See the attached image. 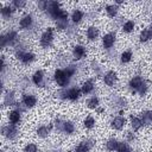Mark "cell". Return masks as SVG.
Listing matches in <instances>:
<instances>
[{
  "instance_id": "cell-1",
  "label": "cell",
  "mask_w": 152,
  "mask_h": 152,
  "mask_svg": "<svg viewBox=\"0 0 152 152\" xmlns=\"http://www.w3.org/2000/svg\"><path fill=\"white\" fill-rule=\"evenodd\" d=\"M53 39V28L52 27H48V30H45L40 37V45L43 48H48Z\"/></svg>"
},
{
  "instance_id": "cell-2",
  "label": "cell",
  "mask_w": 152,
  "mask_h": 152,
  "mask_svg": "<svg viewBox=\"0 0 152 152\" xmlns=\"http://www.w3.org/2000/svg\"><path fill=\"white\" fill-rule=\"evenodd\" d=\"M53 78H55V82L59 86V87H65L69 82V77L65 75L64 70L62 69H57L53 74Z\"/></svg>"
},
{
  "instance_id": "cell-3",
  "label": "cell",
  "mask_w": 152,
  "mask_h": 152,
  "mask_svg": "<svg viewBox=\"0 0 152 152\" xmlns=\"http://www.w3.org/2000/svg\"><path fill=\"white\" fill-rule=\"evenodd\" d=\"M114 43H115V33L110 32V33H107V34L103 36V38H102V45H103V48L106 50H109L114 45Z\"/></svg>"
},
{
  "instance_id": "cell-4",
  "label": "cell",
  "mask_w": 152,
  "mask_h": 152,
  "mask_svg": "<svg viewBox=\"0 0 152 152\" xmlns=\"http://www.w3.org/2000/svg\"><path fill=\"white\" fill-rule=\"evenodd\" d=\"M81 94H82V91H81L78 88H75V87L68 89V91L65 93L66 99L70 100V101H76V100H78L80 96H81Z\"/></svg>"
},
{
  "instance_id": "cell-5",
  "label": "cell",
  "mask_w": 152,
  "mask_h": 152,
  "mask_svg": "<svg viewBox=\"0 0 152 152\" xmlns=\"http://www.w3.org/2000/svg\"><path fill=\"white\" fill-rule=\"evenodd\" d=\"M17 128H15V125H8V126H5V127H2V134L5 135V137H7V138H10V139H12V138H14L15 135H17Z\"/></svg>"
},
{
  "instance_id": "cell-6",
  "label": "cell",
  "mask_w": 152,
  "mask_h": 152,
  "mask_svg": "<svg viewBox=\"0 0 152 152\" xmlns=\"http://www.w3.org/2000/svg\"><path fill=\"white\" fill-rule=\"evenodd\" d=\"M72 56H74V59L76 61L82 59L86 56V49L82 45H75L72 49Z\"/></svg>"
},
{
  "instance_id": "cell-7",
  "label": "cell",
  "mask_w": 152,
  "mask_h": 152,
  "mask_svg": "<svg viewBox=\"0 0 152 152\" xmlns=\"http://www.w3.org/2000/svg\"><path fill=\"white\" fill-rule=\"evenodd\" d=\"M17 56H18V58L24 63V64H28V63H31V62H33V59H34V55L32 53V52H18L17 53Z\"/></svg>"
},
{
  "instance_id": "cell-8",
  "label": "cell",
  "mask_w": 152,
  "mask_h": 152,
  "mask_svg": "<svg viewBox=\"0 0 152 152\" xmlns=\"http://www.w3.org/2000/svg\"><path fill=\"white\" fill-rule=\"evenodd\" d=\"M142 83H144V80H142L140 76H134V77L131 78L128 86H129V88H131L132 90H139L140 87L142 86Z\"/></svg>"
},
{
  "instance_id": "cell-9",
  "label": "cell",
  "mask_w": 152,
  "mask_h": 152,
  "mask_svg": "<svg viewBox=\"0 0 152 152\" xmlns=\"http://www.w3.org/2000/svg\"><path fill=\"white\" fill-rule=\"evenodd\" d=\"M116 80H118V76H116V72H115V71H108V72L104 75V77H103L104 83H106L107 86H109V87L114 86L115 82H116Z\"/></svg>"
},
{
  "instance_id": "cell-10",
  "label": "cell",
  "mask_w": 152,
  "mask_h": 152,
  "mask_svg": "<svg viewBox=\"0 0 152 152\" xmlns=\"http://www.w3.org/2000/svg\"><path fill=\"white\" fill-rule=\"evenodd\" d=\"M125 124H126V119L122 118V116H116L112 120V127L116 131H120L125 127Z\"/></svg>"
},
{
  "instance_id": "cell-11",
  "label": "cell",
  "mask_w": 152,
  "mask_h": 152,
  "mask_svg": "<svg viewBox=\"0 0 152 152\" xmlns=\"http://www.w3.org/2000/svg\"><path fill=\"white\" fill-rule=\"evenodd\" d=\"M33 23V18L31 14H25L20 20H19V26L21 28H28Z\"/></svg>"
},
{
  "instance_id": "cell-12",
  "label": "cell",
  "mask_w": 152,
  "mask_h": 152,
  "mask_svg": "<svg viewBox=\"0 0 152 152\" xmlns=\"http://www.w3.org/2000/svg\"><path fill=\"white\" fill-rule=\"evenodd\" d=\"M23 103H24L27 108H32V107L36 106V103H37V99H36V96H33V95L26 94V95L23 96Z\"/></svg>"
},
{
  "instance_id": "cell-13",
  "label": "cell",
  "mask_w": 152,
  "mask_h": 152,
  "mask_svg": "<svg viewBox=\"0 0 152 152\" xmlns=\"http://www.w3.org/2000/svg\"><path fill=\"white\" fill-rule=\"evenodd\" d=\"M20 112L19 110H11L10 113H8V120H10V122L12 124V125H17L19 121H20Z\"/></svg>"
},
{
  "instance_id": "cell-14",
  "label": "cell",
  "mask_w": 152,
  "mask_h": 152,
  "mask_svg": "<svg viewBox=\"0 0 152 152\" xmlns=\"http://www.w3.org/2000/svg\"><path fill=\"white\" fill-rule=\"evenodd\" d=\"M99 37V30L95 26H89L87 28V38L89 40H96Z\"/></svg>"
},
{
  "instance_id": "cell-15",
  "label": "cell",
  "mask_w": 152,
  "mask_h": 152,
  "mask_svg": "<svg viewBox=\"0 0 152 152\" xmlns=\"http://www.w3.org/2000/svg\"><path fill=\"white\" fill-rule=\"evenodd\" d=\"M43 78H44V72H43L42 70H37V71L32 75V82H33L36 86L42 84Z\"/></svg>"
},
{
  "instance_id": "cell-16",
  "label": "cell",
  "mask_w": 152,
  "mask_h": 152,
  "mask_svg": "<svg viewBox=\"0 0 152 152\" xmlns=\"http://www.w3.org/2000/svg\"><path fill=\"white\" fill-rule=\"evenodd\" d=\"M93 89H94V83H93L91 80H88L82 84L81 91H82V94H89V93L93 91Z\"/></svg>"
},
{
  "instance_id": "cell-17",
  "label": "cell",
  "mask_w": 152,
  "mask_h": 152,
  "mask_svg": "<svg viewBox=\"0 0 152 152\" xmlns=\"http://www.w3.org/2000/svg\"><path fill=\"white\" fill-rule=\"evenodd\" d=\"M142 125L144 124H142V120L140 118H138V116H131V126H132V128L134 131L140 129L142 127Z\"/></svg>"
},
{
  "instance_id": "cell-18",
  "label": "cell",
  "mask_w": 152,
  "mask_h": 152,
  "mask_svg": "<svg viewBox=\"0 0 152 152\" xmlns=\"http://www.w3.org/2000/svg\"><path fill=\"white\" fill-rule=\"evenodd\" d=\"M83 15H84V13H83L82 11H80V10H75V11L71 13V20H72V23L78 24V23L83 19Z\"/></svg>"
},
{
  "instance_id": "cell-19",
  "label": "cell",
  "mask_w": 152,
  "mask_h": 152,
  "mask_svg": "<svg viewBox=\"0 0 152 152\" xmlns=\"http://www.w3.org/2000/svg\"><path fill=\"white\" fill-rule=\"evenodd\" d=\"M118 10H119V7H118V5L115 4H113V5H107L106 6V12H107V14L109 15V17H112V18H114L116 14H118Z\"/></svg>"
},
{
  "instance_id": "cell-20",
  "label": "cell",
  "mask_w": 152,
  "mask_h": 152,
  "mask_svg": "<svg viewBox=\"0 0 152 152\" xmlns=\"http://www.w3.org/2000/svg\"><path fill=\"white\" fill-rule=\"evenodd\" d=\"M119 141L116 139H109L107 142H106V148L108 151H116L118 147H119Z\"/></svg>"
},
{
  "instance_id": "cell-21",
  "label": "cell",
  "mask_w": 152,
  "mask_h": 152,
  "mask_svg": "<svg viewBox=\"0 0 152 152\" xmlns=\"http://www.w3.org/2000/svg\"><path fill=\"white\" fill-rule=\"evenodd\" d=\"M13 12H14V8H13V6H4L2 8H1V15L4 17V18H10L12 14H13Z\"/></svg>"
},
{
  "instance_id": "cell-22",
  "label": "cell",
  "mask_w": 152,
  "mask_h": 152,
  "mask_svg": "<svg viewBox=\"0 0 152 152\" xmlns=\"http://www.w3.org/2000/svg\"><path fill=\"white\" fill-rule=\"evenodd\" d=\"M134 26H135V24H134L133 20H127V21L124 23V25H122V31L126 32V33H131V32L134 30Z\"/></svg>"
},
{
  "instance_id": "cell-23",
  "label": "cell",
  "mask_w": 152,
  "mask_h": 152,
  "mask_svg": "<svg viewBox=\"0 0 152 152\" xmlns=\"http://www.w3.org/2000/svg\"><path fill=\"white\" fill-rule=\"evenodd\" d=\"M62 131H64V132L68 133V134H71V133H74V131H75V126H74L72 122H70V121H65V122H63Z\"/></svg>"
},
{
  "instance_id": "cell-24",
  "label": "cell",
  "mask_w": 152,
  "mask_h": 152,
  "mask_svg": "<svg viewBox=\"0 0 152 152\" xmlns=\"http://www.w3.org/2000/svg\"><path fill=\"white\" fill-rule=\"evenodd\" d=\"M141 120H142V124H145V125L152 124V112L151 110L144 112L142 115H141Z\"/></svg>"
},
{
  "instance_id": "cell-25",
  "label": "cell",
  "mask_w": 152,
  "mask_h": 152,
  "mask_svg": "<svg viewBox=\"0 0 152 152\" xmlns=\"http://www.w3.org/2000/svg\"><path fill=\"white\" fill-rule=\"evenodd\" d=\"M90 148V145L87 141H82L80 145H77V147L75 148V152H88Z\"/></svg>"
},
{
  "instance_id": "cell-26",
  "label": "cell",
  "mask_w": 152,
  "mask_h": 152,
  "mask_svg": "<svg viewBox=\"0 0 152 152\" xmlns=\"http://www.w3.org/2000/svg\"><path fill=\"white\" fill-rule=\"evenodd\" d=\"M131 59H132V52L131 51H124L120 56L121 63H128V62H131Z\"/></svg>"
},
{
  "instance_id": "cell-27",
  "label": "cell",
  "mask_w": 152,
  "mask_h": 152,
  "mask_svg": "<svg viewBox=\"0 0 152 152\" xmlns=\"http://www.w3.org/2000/svg\"><path fill=\"white\" fill-rule=\"evenodd\" d=\"M99 103H100V101H99V97H96V96H93V97H90V99L87 101L88 107H89V108H93V109L97 108Z\"/></svg>"
},
{
  "instance_id": "cell-28",
  "label": "cell",
  "mask_w": 152,
  "mask_h": 152,
  "mask_svg": "<svg viewBox=\"0 0 152 152\" xmlns=\"http://www.w3.org/2000/svg\"><path fill=\"white\" fill-rule=\"evenodd\" d=\"M94 125H95V119H94L93 116H87V118L84 119V121H83V126H84L86 128H88V129L93 128Z\"/></svg>"
},
{
  "instance_id": "cell-29",
  "label": "cell",
  "mask_w": 152,
  "mask_h": 152,
  "mask_svg": "<svg viewBox=\"0 0 152 152\" xmlns=\"http://www.w3.org/2000/svg\"><path fill=\"white\" fill-rule=\"evenodd\" d=\"M151 38H150V33H148V31H147V28L146 30H142L141 32H140V36H139V40L141 42V43H146L147 40H150Z\"/></svg>"
},
{
  "instance_id": "cell-30",
  "label": "cell",
  "mask_w": 152,
  "mask_h": 152,
  "mask_svg": "<svg viewBox=\"0 0 152 152\" xmlns=\"http://www.w3.org/2000/svg\"><path fill=\"white\" fill-rule=\"evenodd\" d=\"M37 134H38L39 137H42V138H45V137H48V134H49V128H48L46 126H40V127L37 129Z\"/></svg>"
},
{
  "instance_id": "cell-31",
  "label": "cell",
  "mask_w": 152,
  "mask_h": 152,
  "mask_svg": "<svg viewBox=\"0 0 152 152\" xmlns=\"http://www.w3.org/2000/svg\"><path fill=\"white\" fill-rule=\"evenodd\" d=\"M38 151V147L36 144H27L24 148V152H37Z\"/></svg>"
},
{
  "instance_id": "cell-32",
  "label": "cell",
  "mask_w": 152,
  "mask_h": 152,
  "mask_svg": "<svg viewBox=\"0 0 152 152\" xmlns=\"http://www.w3.org/2000/svg\"><path fill=\"white\" fill-rule=\"evenodd\" d=\"M116 152H131V150H129V147H128L127 144L120 142V144H119V147H118V150H116Z\"/></svg>"
},
{
  "instance_id": "cell-33",
  "label": "cell",
  "mask_w": 152,
  "mask_h": 152,
  "mask_svg": "<svg viewBox=\"0 0 152 152\" xmlns=\"http://www.w3.org/2000/svg\"><path fill=\"white\" fill-rule=\"evenodd\" d=\"M26 5V2L25 1H18V0H14L13 2H12V6H13V8H17V10H20L21 7H24Z\"/></svg>"
},
{
  "instance_id": "cell-34",
  "label": "cell",
  "mask_w": 152,
  "mask_h": 152,
  "mask_svg": "<svg viewBox=\"0 0 152 152\" xmlns=\"http://www.w3.org/2000/svg\"><path fill=\"white\" fill-rule=\"evenodd\" d=\"M64 72H65V75L70 78V77L75 74V69H74V68H71V66H66V69H64Z\"/></svg>"
},
{
  "instance_id": "cell-35",
  "label": "cell",
  "mask_w": 152,
  "mask_h": 152,
  "mask_svg": "<svg viewBox=\"0 0 152 152\" xmlns=\"http://www.w3.org/2000/svg\"><path fill=\"white\" fill-rule=\"evenodd\" d=\"M147 31H148V33H150V38L152 39V25H151V26L147 28Z\"/></svg>"
},
{
  "instance_id": "cell-36",
  "label": "cell",
  "mask_w": 152,
  "mask_h": 152,
  "mask_svg": "<svg viewBox=\"0 0 152 152\" xmlns=\"http://www.w3.org/2000/svg\"><path fill=\"white\" fill-rule=\"evenodd\" d=\"M151 20H152V17H151Z\"/></svg>"
}]
</instances>
